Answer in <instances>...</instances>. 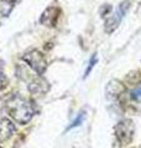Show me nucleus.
I'll use <instances>...</instances> for the list:
<instances>
[{
  "label": "nucleus",
  "instance_id": "f257e3e1",
  "mask_svg": "<svg viewBox=\"0 0 141 148\" xmlns=\"http://www.w3.org/2000/svg\"><path fill=\"white\" fill-rule=\"evenodd\" d=\"M6 110L9 115L17 123H27L34 116V108L30 101L21 98V96H14L6 103Z\"/></svg>",
  "mask_w": 141,
  "mask_h": 148
},
{
  "label": "nucleus",
  "instance_id": "f03ea898",
  "mask_svg": "<svg viewBox=\"0 0 141 148\" xmlns=\"http://www.w3.org/2000/svg\"><path fill=\"white\" fill-rule=\"evenodd\" d=\"M22 59L29 64L37 74H44V72L46 71L47 64L45 61V57L39 51H31V52L24 54Z\"/></svg>",
  "mask_w": 141,
  "mask_h": 148
},
{
  "label": "nucleus",
  "instance_id": "7ed1b4c3",
  "mask_svg": "<svg viewBox=\"0 0 141 148\" xmlns=\"http://www.w3.org/2000/svg\"><path fill=\"white\" fill-rule=\"evenodd\" d=\"M115 132H116V137L119 138V141L121 143H126L131 142L134 137V132H135V126L131 120H123L116 125L115 127Z\"/></svg>",
  "mask_w": 141,
  "mask_h": 148
},
{
  "label": "nucleus",
  "instance_id": "20e7f679",
  "mask_svg": "<svg viewBox=\"0 0 141 148\" xmlns=\"http://www.w3.org/2000/svg\"><path fill=\"white\" fill-rule=\"evenodd\" d=\"M129 4H130L129 0L128 1L121 3L120 6L118 8V10L113 14L110 17L106 18V21H105V30H106V32H109L110 34V32H113L118 26H119L121 18L124 17L125 12H126V10H128V8H129Z\"/></svg>",
  "mask_w": 141,
  "mask_h": 148
},
{
  "label": "nucleus",
  "instance_id": "39448f33",
  "mask_svg": "<svg viewBox=\"0 0 141 148\" xmlns=\"http://www.w3.org/2000/svg\"><path fill=\"white\" fill-rule=\"evenodd\" d=\"M14 132H15V126L11 121H9L6 119L0 120V142L11 137Z\"/></svg>",
  "mask_w": 141,
  "mask_h": 148
},
{
  "label": "nucleus",
  "instance_id": "423d86ee",
  "mask_svg": "<svg viewBox=\"0 0 141 148\" xmlns=\"http://www.w3.org/2000/svg\"><path fill=\"white\" fill-rule=\"evenodd\" d=\"M57 10L55 8H48L47 10L42 14L41 16V24H45V25H48V26H55L56 24V20H57Z\"/></svg>",
  "mask_w": 141,
  "mask_h": 148
},
{
  "label": "nucleus",
  "instance_id": "0eeeda50",
  "mask_svg": "<svg viewBox=\"0 0 141 148\" xmlns=\"http://www.w3.org/2000/svg\"><path fill=\"white\" fill-rule=\"evenodd\" d=\"M84 117H86V114L81 112L76 119H74V121H72V123L69 125L67 130H72V128H74V127H77V126H81V125L83 123V121H84Z\"/></svg>",
  "mask_w": 141,
  "mask_h": 148
},
{
  "label": "nucleus",
  "instance_id": "6e6552de",
  "mask_svg": "<svg viewBox=\"0 0 141 148\" xmlns=\"http://www.w3.org/2000/svg\"><path fill=\"white\" fill-rule=\"evenodd\" d=\"M97 62H98L97 54H93V57L91 58V61H89V63H88V67H87V69H86V73H84V78L89 75V73L92 72V69H93V68H94V66L97 64Z\"/></svg>",
  "mask_w": 141,
  "mask_h": 148
},
{
  "label": "nucleus",
  "instance_id": "1a4fd4ad",
  "mask_svg": "<svg viewBox=\"0 0 141 148\" xmlns=\"http://www.w3.org/2000/svg\"><path fill=\"white\" fill-rule=\"evenodd\" d=\"M133 98L135 100H141V86L136 88V89L133 91Z\"/></svg>",
  "mask_w": 141,
  "mask_h": 148
}]
</instances>
